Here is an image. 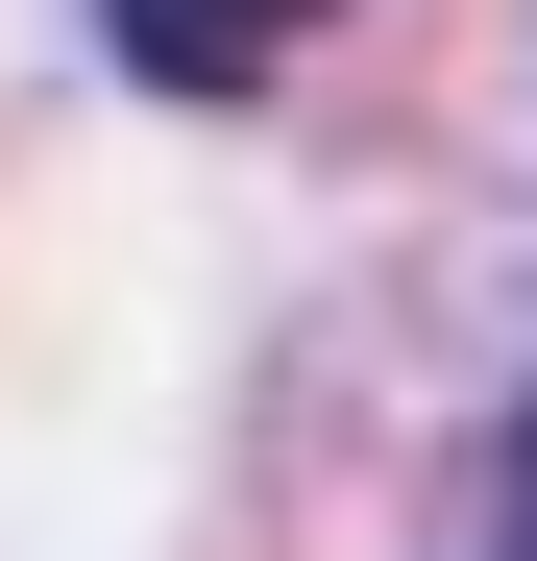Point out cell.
I'll list each match as a JSON object with an SVG mask.
<instances>
[{
	"label": "cell",
	"mask_w": 537,
	"mask_h": 561,
	"mask_svg": "<svg viewBox=\"0 0 537 561\" xmlns=\"http://www.w3.org/2000/svg\"><path fill=\"white\" fill-rule=\"evenodd\" d=\"M99 49L147 73V99H244V73L294 49V0H99Z\"/></svg>",
	"instance_id": "1"
},
{
	"label": "cell",
	"mask_w": 537,
	"mask_h": 561,
	"mask_svg": "<svg viewBox=\"0 0 537 561\" xmlns=\"http://www.w3.org/2000/svg\"><path fill=\"white\" fill-rule=\"evenodd\" d=\"M489 561H537V391H513V463H489Z\"/></svg>",
	"instance_id": "2"
}]
</instances>
